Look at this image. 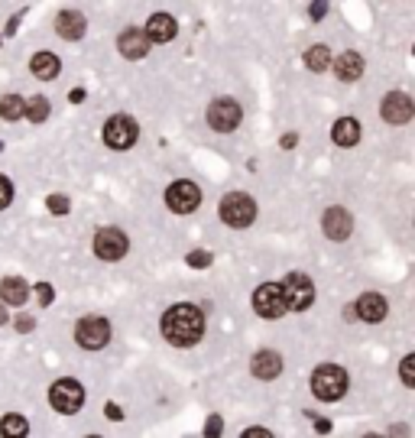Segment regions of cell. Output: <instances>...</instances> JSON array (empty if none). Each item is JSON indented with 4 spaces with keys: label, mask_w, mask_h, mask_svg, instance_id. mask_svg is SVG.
Masks as SVG:
<instances>
[{
    "label": "cell",
    "mask_w": 415,
    "mask_h": 438,
    "mask_svg": "<svg viewBox=\"0 0 415 438\" xmlns=\"http://www.w3.org/2000/svg\"><path fill=\"white\" fill-rule=\"evenodd\" d=\"M162 337L172 347H195L204 337V312L192 302H176L162 315Z\"/></svg>",
    "instance_id": "cell-1"
},
{
    "label": "cell",
    "mask_w": 415,
    "mask_h": 438,
    "mask_svg": "<svg viewBox=\"0 0 415 438\" xmlns=\"http://www.w3.org/2000/svg\"><path fill=\"white\" fill-rule=\"evenodd\" d=\"M348 371L338 367V363H322V367H315L312 373V393L322 403H338L344 393H348Z\"/></svg>",
    "instance_id": "cell-2"
},
{
    "label": "cell",
    "mask_w": 415,
    "mask_h": 438,
    "mask_svg": "<svg viewBox=\"0 0 415 438\" xmlns=\"http://www.w3.org/2000/svg\"><path fill=\"white\" fill-rule=\"evenodd\" d=\"M220 221L228 224V228H250L256 221V202L250 198L246 192H228L220 198Z\"/></svg>",
    "instance_id": "cell-3"
},
{
    "label": "cell",
    "mask_w": 415,
    "mask_h": 438,
    "mask_svg": "<svg viewBox=\"0 0 415 438\" xmlns=\"http://www.w3.org/2000/svg\"><path fill=\"white\" fill-rule=\"evenodd\" d=\"M279 292L286 309H292V312H305L315 302V283L305 273H286V279L279 283Z\"/></svg>",
    "instance_id": "cell-4"
},
{
    "label": "cell",
    "mask_w": 415,
    "mask_h": 438,
    "mask_svg": "<svg viewBox=\"0 0 415 438\" xmlns=\"http://www.w3.org/2000/svg\"><path fill=\"white\" fill-rule=\"evenodd\" d=\"M101 136L110 150H130V146L140 140V124H136L130 114H114V117L104 124Z\"/></svg>",
    "instance_id": "cell-5"
},
{
    "label": "cell",
    "mask_w": 415,
    "mask_h": 438,
    "mask_svg": "<svg viewBox=\"0 0 415 438\" xmlns=\"http://www.w3.org/2000/svg\"><path fill=\"white\" fill-rule=\"evenodd\" d=\"M208 127H211L214 134H234L244 120V108H240L234 98H218V101L208 104Z\"/></svg>",
    "instance_id": "cell-6"
},
{
    "label": "cell",
    "mask_w": 415,
    "mask_h": 438,
    "mask_svg": "<svg viewBox=\"0 0 415 438\" xmlns=\"http://www.w3.org/2000/svg\"><path fill=\"white\" fill-rule=\"evenodd\" d=\"M49 403H52V409H59V413H65V416L78 413V409L85 406V387L72 377L55 380L49 387Z\"/></svg>",
    "instance_id": "cell-7"
},
{
    "label": "cell",
    "mask_w": 415,
    "mask_h": 438,
    "mask_svg": "<svg viewBox=\"0 0 415 438\" xmlns=\"http://www.w3.org/2000/svg\"><path fill=\"white\" fill-rule=\"evenodd\" d=\"M75 341L85 351H101L110 341V321L101 315H85V318L75 325Z\"/></svg>",
    "instance_id": "cell-8"
},
{
    "label": "cell",
    "mask_w": 415,
    "mask_h": 438,
    "mask_svg": "<svg viewBox=\"0 0 415 438\" xmlns=\"http://www.w3.org/2000/svg\"><path fill=\"white\" fill-rule=\"evenodd\" d=\"M166 205H169V211H176V214H192V211L202 205V188H198L192 179H178V182H172V186L166 188Z\"/></svg>",
    "instance_id": "cell-9"
},
{
    "label": "cell",
    "mask_w": 415,
    "mask_h": 438,
    "mask_svg": "<svg viewBox=\"0 0 415 438\" xmlns=\"http://www.w3.org/2000/svg\"><path fill=\"white\" fill-rule=\"evenodd\" d=\"M127 250H130V237L120 228H101L98 234H94V253H98L104 263L124 260Z\"/></svg>",
    "instance_id": "cell-10"
},
{
    "label": "cell",
    "mask_w": 415,
    "mask_h": 438,
    "mask_svg": "<svg viewBox=\"0 0 415 438\" xmlns=\"http://www.w3.org/2000/svg\"><path fill=\"white\" fill-rule=\"evenodd\" d=\"M253 312L266 321H276L286 315V302H282L279 283H263L253 289Z\"/></svg>",
    "instance_id": "cell-11"
},
{
    "label": "cell",
    "mask_w": 415,
    "mask_h": 438,
    "mask_svg": "<svg viewBox=\"0 0 415 438\" xmlns=\"http://www.w3.org/2000/svg\"><path fill=\"white\" fill-rule=\"evenodd\" d=\"M380 114H383L386 124L399 127V124H409V120L415 117V104H412V98H409L406 91H390L380 101Z\"/></svg>",
    "instance_id": "cell-12"
},
{
    "label": "cell",
    "mask_w": 415,
    "mask_h": 438,
    "mask_svg": "<svg viewBox=\"0 0 415 438\" xmlns=\"http://www.w3.org/2000/svg\"><path fill=\"white\" fill-rule=\"evenodd\" d=\"M150 36H146V30H140V26H127L124 33L117 36V49H120V56L124 59H130V62H140V59H146V52H150Z\"/></svg>",
    "instance_id": "cell-13"
},
{
    "label": "cell",
    "mask_w": 415,
    "mask_h": 438,
    "mask_svg": "<svg viewBox=\"0 0 415 438\" xmlns=\"http://www.w3.org/2000/svg\"><path fill=\"white\" fill-rule=\"evenodd\" d=\"M322 231L328 240H348L350 231H354V218H350L348 208H341V205H334V208L324 211L322 218Z\"/></svg>",
    "instance_id": "cell-14"
},
{
    "label": "cell",
    "mask_w": 415,
    "mask_h": 438,
    "mask_svg": "<svg viewBox=\"0 0 415 438\" xmlns=\"http://www.w3.org/2000/svg\"><path fill=\"white\" fill-rule=\"evenodd\" d=\"M386 312H390V305H386V299H383L380 292H364L354 302V315L357 318H364V321H370V325L383 321L386 318Z\"/></svg>",
    "instance_id": "cell-15"
},
{
    "label": "cell",
    "mask_w": 415,
    "mask_h": 438,
    "mask_svg": "<svg viewBox=\"0 0 415 438\" xmlns=\"http://www.w3.org/2000/svg\"><path fill=\"white\" fill-rule=\"evenodd\" d=\"M85 30H88V20H85V13H78V10H62L59 17H55V33L68 42H78L85 36Z\"/></svg>",
    "instance_id": "cell-16"
},
{
    "label": "cell",
    "mask_w": 415,
    "mask_h": 438,
    "mask_svg": "<svg viewBox=\"0 0 415 438\" xmlns=\"http://www.w3.org/2000/svg\"><path fill=\"white\" fill-rule=\"evenodd\" d=\"M250 373L256 380H276L282 373V357L276 351H256L250 357Z\"/></svg>",
    "instance_id": "cell-17"
},
{
    "label": "cell",
    "mask_w": 415,
    "mask_h": 438,
    "mask_svg": "<svg viewBox=\"0 0 415 438\" xmlns=\"http://www.w3.org/2000/svg\"><path fill=\"white\" fill-rule=\"evenodd\" d=\"M143 30H146V36H150V42H172L178 33V23L169 13H153V17L146 20Z\"/></svg>",
    "instance_id": "cell-18"
},
{
    "label": "cell",
    "mask_w": 415,
    "mask_h": 438,
    "mask_svg": "<svg viewBox=\"0 0 415 438\" xmlns=\"http://www.w3.org/2000/svg\"><path fill=\"white\" fill-rule=\"evenodd\" d=\"M334 72H338V82H348V84L357 82V78L364 75V56L354 49L341 52L338 62H334Z\"/></svg>",
    "instance_id": "cell-19"
},
{
    "label": "cell",
    "mask_w": 415,
    "mask_h": 438,
    "mask_svg": "<svg viewBox=\"0 0 415 438\" xmlns=\"http://www.w3.org/2000/svg\"><path fill=\"white\" fill-rule=\"evenodd\" d=\"M29 292H33V289L26 286V279H20V276H4L0 279V302L4 305H26Z\"/></svg>",
    "instance_id": "cell-20"
},
{
    "label": "cell",
    "mask_w": 415,
    "mask_h": 438,
    "mask_svg": "<svg viewBox=\"0 0 415 438\" xmlns=\"http://www.w3.org/2000/svg\"><path fill=\"white\" fill-rule=\"evenodd\" d=\"M360 120L357 117H341V120H334V127H331V140L338 146H357L360 143Z\"/></svg>",
    "instance_id": "cell-21"
},
{
    "label": "cell",
    "mask_w": 415,
    "mask_h": 438,
    "mask_svg": "<svg viewBox=\"0 0 415 438\" xmlns=\"http://www.w3.org/2000/svg\"><path fill=\"white\" fill-rule=\"evenodd\" d=\"M29 72H33L36 78H43V82H52V78L62 72V62H59V56H52V52L43 49L29 59Z\"/></svg>",
    "instance_id": "cell-22"
},
{
    "label": "cell",
    "mask_w": 415,
    "mask_h": 438,
    "mask_svg": "<svg viewBox=\"0 0 415 438\" xmlns=\"http://www.w3.org/2000/svg\"><path fill=\"white\" fill-rule=\"evenodd\" d=\"M49 110H52L49 98H43V94H33V98L26 101L23 117H26V120H33V124H46V120H49Z\"/></svg>",
    "instance_id": "cell-23"
},
{
    "label": "cell",
    "mask_w": 415,
    "mask_h": 438,
    "mask_svg": "<svg viewBox=\"0 0 415 438\" xmlns=\"http://www.w3.org/2000/svg\"><path fill=\"white\" fill-rule=\"evenodd\" d=\"M26 110V98H20V94H4L0 98V117L4 120H20Z\"/></svg>",
    "instance_id": "cell-24"
},
{
    "label": "cell",
    "mask_w": 415,
    "mask_h": 438,
    "mask_svg": "<svg viewBox=\"0 0 415 438\" xmlns=\"http://www.w3.org/2000/svg\"><path fill=\"white\" fill-rule=\"evenodd\" d=\"M305 65L312 68V72H328L331 68V49L328 46H312V49H305Z\"/></svg>",
    "instance_id": "cell-25"
},
{
    "label": "cell",
    "mask_w": 415,
    "mask_h": 438,
    "mask_svg": "<svg viewBox=\"0 0 415 438\" xmlns=\"http://www.w3.org/2000/svg\"><path fill=\"white\" fill-rule=\"evenodd\" d=\"M26 432H29V422H26L20 413H7L0 419V435L17 438V435H26Z\"/></svg>",
    "instance_id": "cell-26"
},
{
    "label": "cell",
    "mask_w": 415,
    "mask_h": 438,
    "mask_svg": "<svg viewBox=\"0 0 415 438\" xmlns=\"http://www.w3.org/2000/svg\"><path fill=\"white\" fill-rule=\"evenodd\" d=\"M399 377H402V383H406L409 389L415 387V354L402 357V363H399Z\"/></svg>",
    "instance_id": "cell-27"
},
{
    "label": "cell",
    "mask_w": 415,
    "mask_h": 438,
    "mask_svg": "<svg viewBox=\"0 0 415 438\" xmlns=\"http://www.w3.org/2000/svg\"><path fill=\"white\" fill-rule=\"evenodd\" d=\"M46 208L52 211V214H68V211H72V202H68L65 195H49V198H46Z\"/></svg>",
    "instance_id": "cell-28"
},
{
    "label": "cell",
    "mask_w": 415,
    "mask_h": 438,
    "mask_svg": "<svg viewBox=\"0 0 415 438\" xmlns=\"http://www.w3.org/2000/svg\"><path fill=\"white\" fill-rule=\"evenodd\" d=\"M185 263L192 266V270H208V266H211V253L208 250H192L185 257Z\"/></svg>",
    "instance_id": "cell-29"
},
{
    "label": "cell",
    "mask_w": 415,
    "mask_h": 438,
    "mask_svg": "<svg viewBox=\"0 0 415 438\" xmlns=\"http://www.w3.org/2000/svg\"><path fill=\"white\" fill-rule=\"evenodd\" d=\"M36 299H39V305H43V309H49L52 305V299H55V289L49 286V283H36Z\"/></svg>",
    "instance_id": "cell-30"
},
{
    "label": "cell",
    "mask_w": 415,
    "mask_h": 438,
    "mask_svg": "<svg viewBox=\"0 0 415 438\" xmlns=\"http://www.w3.org/2000/svg\"><path fill=\"white\" fill-rule=\"evenodd\" d=\"M308 17H312V23H322V20L328 17V0H312V7H308Z\"/></svg>",
    "instance_id": "cell-31"
},
{
    "label": "cell",
    "mask_w": 415,
    "mask_h": 438,
    "mask_svg": "<svg viewBox=\"0 0 415 438\" xmlns=\"http://www.w3.org/2000/svg\"><path fill=\"white\" fill-rule=\"evenodd\" d=\"M10 202H13V186L7 176H0V211L10 208Z\"/></svg>",
    "instance_id": "cell-32"
},
{
    "label": "cell",
    "mask_w": 415,
    "mask_h": 438,
    "mask_svg": "<svg viewBox=\"0 0 415 438\" xmlns=\"http://www.w3.org/2000/svg\"><path fill=\"white\" fill-rule=\"evenodd\" d=\"M224 432V425H220V416H211L208 419V425H204V435H220Z\"/></svg>",
    "instance_id": "cell-33"
},
{
    "label": "cell",
    "mask_w": 415,
    "mask_h": 438,
    "mask_svg": "<svg viewBox=\"0 0 415 438\" xmlns=\"http://www.w3.org/2000/svg\"><path fill=\"white\" fill-rule=\"evenodd\" d=\"M26 17V10H20V13H13L10 17V23H7V36H17V26H20V20Z\"/></svg>",
    "instance_id": "cell-34"
},
{
    "label": "cell",
    "mask_w": 415,
    "mask_h": 438,
    "mask_svg": "<svg viewBox=\"0 0 415 438\" xmlns=\"http://www.w3.org/2000/svg\"><path fill=\"white\" fill-rule=\"evenodd\" d=\"M33 328H36V321L29 315H20L17 318V331H33Z\"/></svg>",
    "instance_id": "cell-35"
},
{
    "label": "cell",
    "mask_w": 415,
    "mask_h": 438,
    "mask_svg": "<svg viewBox=\"0 0 415 438\" xmlns=\"http://www.w3.org/2000/svg\"><path fill=\"white\" fill-rule=\"evenodd\" d=\"M296 143H298V136H296V134H286V136L279 140L282 150H296Z\"/></svg>",
    "instance_id": "cell-36"
},
{
    "label": "cell",
    "mask_w": 415,
    "mask_h": 438,
    "mask_svg": "<svg viewBox=\"0 0 415 438\" xmlns=\"http://www.w3.org/2000/svg\"><path fill=\"white\" fill-rule=\"evenodd\" d=\"M312 419H315V429L322 432V435H328V432H331V422L322 419V416H312Z\"/></svg>",
    "instance_id": "cell-37"
},
{
    "label": "cell",
    "mask_w": 415,
    "mask_h": 438,
    "mask_svg": "<svg viewBox=\"0 0 415 438\" xmlns=\"http://www.w3.org/2000/svg\"><path fill=\"white\" fill-rule=\"evenodd\" d=\"M107 416H110V422H120V419H124V413H120V406H117V403H107Z\"/></svg>",
    "instance_id": "cell-38"
},
{
    "label": "cell",
    "mask_w": 415,
    "mask_h": 438,
    "mask_svg": "<svg viewBox=\"0 0 415 438\" xmlns=\"http://www.w3.org/2000/svg\"><path fill=\"white\" fill-rule=\"evenodd\" d=\"M68 101H72V104H81V101H85V91H81V88H72V91H68Z\"/></svg>",
    "instance_id": "cell-39"
},
{
    "label": "cell",
    "mask_w": 415,
    "mask_h": 438,
    "mask_svg": "<svg viewBox=\"0 0 415 438\" xmlns=\"http://www.w3.org/2000/svg\"><path fill=\"white\" fill-rule=\"evenodd\" d=\"M246 438H270V429H246Z\"/></svg>",
    "instance_id": "cell-40"
},
{
    "label": "cell",
    "mask_w": 415,
    "mask_h": 438,
    "mask_svg": "<svg viewBox=\"0 0 415 438\" xmlns=\"http://www.w3.org/2000/svg\"><path fill=\"white\" fill-rule=\"evenodd\" d=\"M10 321V315H7V309H4V302H0V325H7Z\"/></svg>",
    "instance_id": "cell-41"
},
{
    "label": "cell",
    "mask_w": 415,
    "mask_h": 438,
    "mask_svg": "<svg viewBox=\"0 0 415 438\" xmlns=\"http://www.w3.org/2000/svg\"><path fill=\"white\" fill-rule=\"evenodd\" d=\"M0 150H4V143H0Z\"/></svg>",
    "instance_id": "cell-42"
},
{
    "label": "cell",
    "mask_w": 415,
    "mask_h": 438,
    "mask_svg": "<svg viewBox=\"0 0 415 438\" xmlns=\"http://www.w3.org/2000/svg\"><path fill=\"white\" fill-rule=\"evenodd\" d=\"M0 42H4V39H0Z\"/></svg>",
    "instance_id": "cell-43"
}]
</instances>
